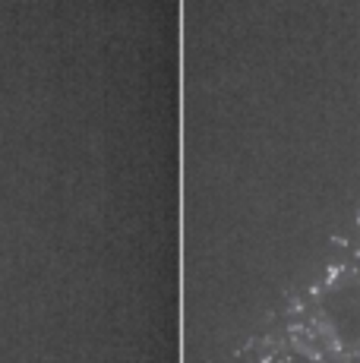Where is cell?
I'll list each match as a JSON object with an SVG mask.
<instances>
[{"instance_id":"7a4b0ae2","label":"cell","mask_w":360,"mask_h":363,"mask_svg":"<svg viewBox=\"0 0 360 363\" xmlns=\"http://www.w3.org/2000/svg\"><path fill=\"white\" fill-rule=\"evenodd\" d=\"M279 363H320V360L307 357V354H288V357H281Z\"/></svg>"},{"instance_id":"6da1fadb","label":"cell","mask_w":360,"mask_h":363,"mask_svg":"<svg viewBox=\"0 0 360 363\" xmlns=\"http://www.w3.org/2000/svg\"><path fill=\"white\" fill-rule=\"evenodd\" d=\"M322 319L332 338L344 347H360V281H335L320 300Z\"/></svg>"},{"instance_id":"3957f363","label":"cell","mask_w":360,"mask_h":363,"mask_svg":"<svg viewBox=\"0 0 360 363\" xmlns=\"http://www.w3.org/2000/svg\"><path fill=\"white\" fill-rule=\"evenodd\" d=\"M338 363H360V354H348V357H342Z\"/></svg>"}]
</instances>
